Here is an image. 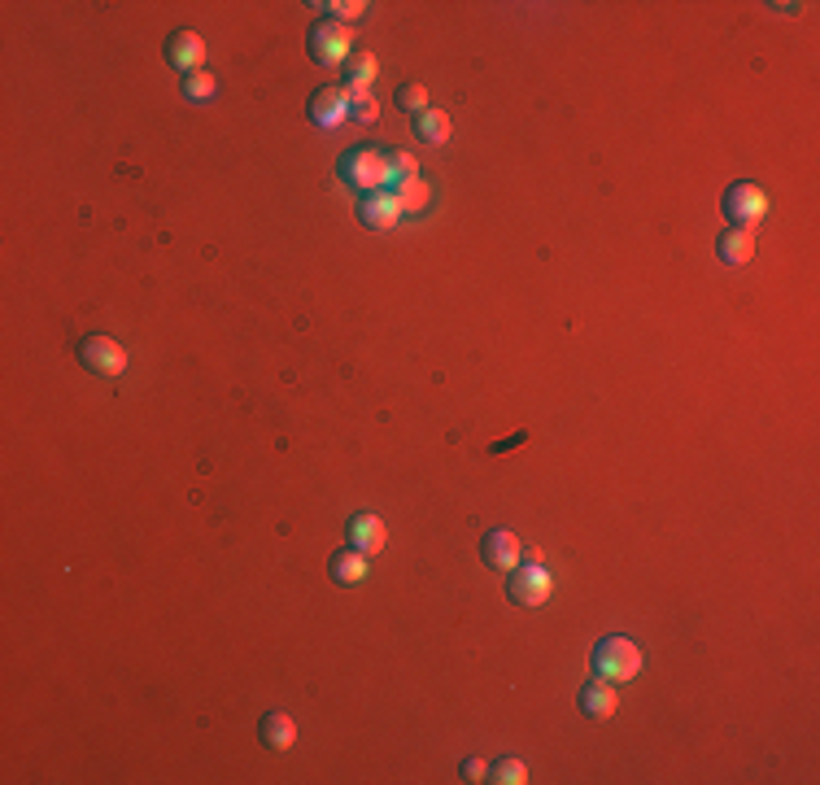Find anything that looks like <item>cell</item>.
I'll return each mask as SVG.
<instances>
[{"instance_id": "6", "label": "cell", "mask_w": 820, "mask_h": 785, "mask_svg": "<svg viewBox=\"0 0 820 785\" xmlns=\"http://www.w3.org/2000/svg\"><path fill=\"white\" fill-rule=\"evenodd\" d=\"M79 358L88 371H96V376H123V367H127V349L118 341H110V336H88V341L79 345Z\"/></svg>"}, {"instance_id": "10", "label": "cell", "mask_w": 820, "mask_h": 785, "mask_svg": "<svg viewBox=\"0 0 820 785\" xmlns=\"http://www.w3.org/2000/svg\"><path fill=\"white\" fill-rule=\"evenodd\" d=\"M345 533H349V546L363 550V554H380L384 541H389V528H384V519L371 515V511H358L354 519H349Z\"/></svg>"}, {"instance_id": "15", "label": "cell", "mask_w": 820, "mask_h": 785, "mask_svg": "<svg viewBox=\"0 0 820 785\" xmlns=\"http://www.w3.org/2000/svg\"><path fill=\"white\" fill-rule=\"evenodd\" d=\"M363 576H367V554H363V550L349 546V550H341V554L332 559V581H336V585H358Z\"/></svg>"}, {"instance_id": "23", "label": "cell", "mask_w": 820, "mask_h": 785, "mask_svg": "<svg viewBox=\"0 0 820 785\" xmlns=\"http://www.w3.org/2000/svg\"><path fill=\"white\" fill-rule=\"evenodd\" d=\"M380 105L371 101V92H354L349 96V118H358V123H376Z\"/></svg>"}, {"instance_id": "17", "label": "cell", "mask_w": 820, "mask_h": 785, "mask_svg": "<svg viewBox=\"0 0 820 785\" xmlns=\"http://www.w3.org/2000/svg\"><path fill=\"white\" fill-rule=\"evenodd\" d=\"M393 197H397V205H402V214H419V210H428L432 188L415 175V179H406V184H397V188H393Z\"/></svg>"}, {"instance_id": "5", "label": "cell", "mask_w": 820, "mask_h": 785, "mask_svg": "<svg viewBox=\"0 0 820 785\" xmlns=\"http://www.w3.org/2000/svg\"><path fill=\"white\" fill-rule=\"evenodd\" d=\"M511 598L520 602V607H541V602L550 598V572L541 563H515L511 567Z\"/></svg>"}, {"instance_id": "20", "label": "cell", "mask_w": 820, "mask_h": 785, "mask_svg": "<svg viewBox=\"0 0 820 785\" xmlns=\"http://www.w3.org/2000/svg\"><path fill=\"white\" fill-rule=\"evenodd\" d=\"M184 96H188L192 105L214 101V96H219V79H214L210 70H197V75H188V79H184Z\"/></svg>"}, {"instance_id": "16", "label": "cell", "mask_w": 820, "mask_h": 785, "mask_svg": "<svg viewBox=\"0 0 820 785\" xmlns=\"http://www.w3.org/2000/svg\"><path fill=\"white\" fill-rule=\"evenodd\" d=\"M371 79H376V57H371V53H354V57H349V62H345V92L349 96L367 92Z\"/></svg>"}, {"instance_id": "8", "label": "cell", "mask_w": 820, "mask_h": 785, "mask_svg": "<svg viewBox=\"0 0 820 785\" xmlns=\"http://www.w3.org/2000/svg\"><path fill=\"white\" fill-rule=\"evenodd\" d=\"M166 62L184 75H197V70H205V40L197 31H175L166 40Z\"/></svg>"}, {"instance_id": "21", "label": "cell", "mask_w": 820, "mask_h": 785, "mask_svg": "<svg viewBox=\"0 0 820 785\" xmlns=\"http://www.w3.org/2000/svg\"><path fill=\"white\" fill-rule=\"evenodd\" d=\"M419 175V162L410 153H389V192L397 184H406V179H415Z\"/></svg>"}, {"instance_id": "9", "label": "cell", "mask_w": 820, "mask_h": 785, "mask_svg": "<svg viewBox=\"0 0 820 785\" xmlns=\"http://www.w3.org/2000/svg\"><path fill=\"white\" fill-rule=\"evenodd\" d=\"M480 559H485L489 567H498V572H511V567L524 559V546H520V537H515L511 528H493V533L480 541Z\"/></svg>"}, {"instance_id": "3", "label": "cell", "mask_w": 820, "mask_h": 785, "mask_svg": "<svg viewBox=\"0 0 820 785\" xmlns=\"http://www.w3.org/2000/svg\"><path fill=\"white\" fill-rule=\"evenodd\" d=\"M306 48H310V57H315L319 66H345L349 57H354V31L345 27V22H319L315 31H310V40H306Z\"/></svg>"}, {"instance_id": "14", "label": "cell", "mask_w": 820, "mask_h": 785, "mask_svg": "<svg viewBox=\"0 0 820 785\" xmlns=\"http://www.w3.org/2000/svg\"><path fill=\"white\" fill-rule=\"evenodd\" d=\"M293 738H297L293 716H284V711H267V716H262V742H267L271 751H288Z\"/></svg>"}, {"instance_id": "19", "label": "cell", "mask_w": 820, "mask_h": 785, "mask_svg": "<svg viewBox=\"0 0 820 785\" xmlns=\"http://www.w3.org/2000/svg\"><path fill=\"white\" fill-rule=\"evenodd\" d=\"M485 781H493V785H524L528 781V768H524V759H498V764H489V777Z\"/></svg>"}, {"instance_id": "24", "label": "cell", "mask_w": 820, "mask_h": 785, "mask_svg": "<svg viewBox=\"0 0 820 785\" xmlns=\"http://www.w3.org/2000/svg\"><path fill=\"white\" fill-rule=\"evenodd\" d=\"M319 9H328L332 22H354V18H363L367 14V0H341V5H319Z\"/></svg>"}, {"instance_id": "18", "label": "cell", "mask_w": 820, "mask_h": 785, "mask_svg": "<svg viewBox=\"0 0 820 785\" xmlns=\"http://www.w3.org/2000/svg\"><path fill=\"white\" fill-rule=\"evenodd\" d=\"M415 131H419V140H428V144H445V140H450V131H454V123H450V114H445V110H424L415 118Z\"/></svg>"}, {"instance_id": "4", "label": "cell", "mask_w": 820, "mask_h": 785, "mask_svg": "<svg viewBox=\"0 0 820 785\" xmlns=\"http://www.w3.org/2000/svg\"><path fill=\"white\" fill-rule=\"evenodd\" d=\"M725 214L733 219V227H755L768 214V192L759 184H733L725 192Z\"/></svg>"}, {"instance_id": "22", "label": "cell", "mask_w": 820, "mask_h": 785, "mask_svg": "<svg viewBox=\"0 0 820 785\" xmlns=\"http://www.w3.org/2000/svg\"><path fill=\"white\" fill-rule=\"evenodd\" d=\"M397 105H402L406 114H424L428 110V88L424 83H406V88H397Z\"/></svg>"}, {"instance_id": "12", "label": "cell", "mask_w": 820, "mask_h": 785, "mask_svg": "<svg viewBox=\"0 0 820 785\" xmlns=\"http://www.w3.org/2000/svg\"><path fill=\"white\" fill-rule=\"evenodd\" d=\"M755 253V232L751 227H725L716 240V258L729 262V267H742V262H751Z\"/></svg>"}, {"instance_id": "25", "label": "cell", "mask_w": 820, "mask_h": 785, "mask_svg": "<svg viewBox=\"0 0 820 785\" xmlns=\"http://www.w3.org/2000/svg\"><path fill=\"white\" fill-rule=\"evenodd\" d=\"M463 777H467V781H485V777H489V764H485V759H467V764H463Z\"/></svg>"}, {"instance_id": "7", "label": "cell", "mask_w": 820, "mask_h": 785, "mask_svg": "<svg viewBox=\"0 0 820 785\" xmlns=\"http://www.w3.org/2000/svg\"><path fill=\"white\" fill-rule=\"evenodd\" d=\"M358 219H363V227H371V232H389V227L402 219V205H397V197L389 188L363 192V201H358Z\"/></svg>"}, {"instance_id": "11", "label": "cell", "mask_w": 820, "mask_h": 785, "mask_svg": "<svg viewBox=\"0 0 820 785\" xmlns=\"http://www.w3.org/2000/svg\"><path fill=\"white\" fill-rule=\"evenodd\" d=\"M310 118L323 127V131H332V127H341L345 118H349V92L345 88H323L310 96Z\"/></svg>"}, {"instance_id": "1", "label": "cell", "mask_w": 820, "mask_h": 785, "mask_svg": "<svg viewBox=\"0 0 820 785\" xmlns=\"http://www.w3.org/2000/svg\"><path fill=\"white\" fill-rule=\"evenodd\" d=\"M341 179L354 184L358 192L389 188V153H380L376 144H358L341 157Z\"/></svg>"}, {"instance_id": "2", "label": "cell", "mask_w": 820, "mask_h": 785, "mask_svg": "<svg viewBox=\"0 0 820 785\" xmlns=\"http://www.w3.org/2000/svg\"><path fill=\"white\" fill-rule=\"evenodd\" d=\"M594 672L602 676V681H633L637 672H642V650H637L629 637H602V642L594 646Z\"/></svg>"}, {"instance_id": "13", "label": "cell", "mask_w": 820, "mask_h": 785, "mask_svg": "<svg viewBox=\"0 0 820 785\" xmlns=\"http://www.w3.org/2000/svg\"><path fill=\"white\" fill-rule=\"evenodd\" d=\"M581 711L589 720H607L611 711H615V690H611V681H602V676H594V681H585L581 685Z\"/></svg>"}]
</instances>
